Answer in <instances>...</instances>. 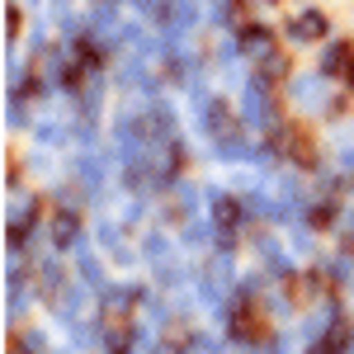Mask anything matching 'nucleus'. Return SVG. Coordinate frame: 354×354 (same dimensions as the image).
Listing matches in <instances>:
<instances>
[{
    "instance_id": "1",
    "label": "nucleus",
    "mask_w": 354,
    "mask_h": 354,
    "mask_svg": "<svg viewBox=\"0 0 354 354\" xmlns=\"http://www.w3.org/2000/svg\"><path fill=\"white\" fill-rule=\"evenodd\" d=\"M128 312H133V293H104V326H128Z\"/></svg>"
},
{
    "instance_id": "2",
    "label": "nucleus",
    "mask_w": 354,
    "mask_h": 354,
    "mask_svg": "<svg viewBox=\"0 0 354 354\" xmlns=\"http://www.w3.org/2000/svg\"><path fill=\"white\" fill-rule=\"evenodd\" d=\"M350 350V326L345 322H330V330L312 345V354H345Z\"/></svg>"
},
{
    "instance_id": "3",
    "label": "nucleus",
    "mask_w": 354,
    "mask_h": 354,
    "mask_svg": "<svg viewBox=\"0 0 354 354\" xmlns=\"http://www.w3.org/2000/svg\"><path fill=\"white\" fill-rule=\"evenodd\" d=\"M76 232H81V218H76V213H57L53 218V241L62 245V250L76 241Z\"/></svg>"
},
{
    "instance_id": "4",
    "label": "nucleus",
    "mask_w": 354,
    "mask_h": 354,
    "mask_svg": "<svg viewBox=\"0 0 354 354\" xmlns=\"http://www.w3.org/2000/svg\"><path fill=\"white\" fill-rule=\"evenodd\" d=\"M326 71L330 76H350L354 71V48L350 43H335V48L326 53Z\"/></svg>"
},
{
    "instance_id": "5",
    "label": "nucleus",
    "mask_w": 354,
    "mask_h": 354,
    "mask_svg": "<svg viewBox=\"0 0 354 354\" xmlns=\"http://www.w3.org/2000/svg\"><path fill=\"white\" fill-rule=\"evenodd\" d=\"M293 33H298V38H322V33H326V15H317V10L298 15V19H293Z\"/></svg>"
},
{
    "instance_id": "6",
    "label": "nucleus",
    "mask_w": 354,
    "mask_h": 354,
    "mask_svg": "<svg viewBox=\"0 0 354 354\" xmlns=\"http://www.w3.org/2000/svg\"><path fill=\"white\" fill-rule=\"evenodd\" d=\"M104 350H109V354H133V330H128V326H109Z\"/></svg>"
},
{
    "instance_id": "7",
    "label": "nucleus",
    "mask_w": 354,
    "mask_h": 354,
    "mask_svg": "<svg viewBox=\"0 0 354 354\" xmlns=\"http://www.w3.org/2000/svg\"><path fill=\"white\" fill-rule=\"evenodd\" d=\"M236 222H241V203H236V198H218V227L232 236V227H236Z\"/></svg>"
},
{
    "instance_id": "8",
    "label": "nucleus",
    "mask_w": 354,
    "mask_h": 354,
    "mask_svg": "<svg viewBox=\"0 0 354 354\" xmlns=\"http://www.w3.org/2000/svg\"><path fill=\"white\" fill-rule=\"evenodd\" d=\"M236 38H241L245 48H260V43H270V28L265 24H236Z\"/></svg>"
},
{
    "instance_id": "9",
    "label": "nucleus",
    "mask_w": 354,
    "mask_h": 354,
    "mask_svg": "<svg viewBox=\"0 0 354 354\" xmlns=\"http://www.w3.org/2000/svg\"><path fill=\"white\" fill-rule=\"evenodd\" d=\"M260 76H265V81H283V76H288V57L270 53V57H265V66H260Z\"/></svg>"
},
{
    "instance_id": "10",
    "label": "nucleus",
    "mask_w": 354,
    "mask_h": 354,
    "mask_svg": "<svg viewBox=\"0 0 354 354\" xmlns=\"http://www.w3.org/2000/svg\"><path fill=\"white\" fill-rule=\"evenodd\" d=\"M307 218H312V227H330V222H335V208H330V203H317Z\"/></svg>"
},
{
    "instance_id": "11",
    "label": "nucleus",
    "mask_w": 354,
    "mask_h": 354,
    "mask_svg": "<svg viewBox=\"0 0 354 354\" xmlns=\"http://www.w3.org/2000/svg\"><path fill=\"white\" fill-rule=\"evenodd\" d=\"M10 354H38V350H28L24 340H19V345H15V350H10Z\"/></svg>"
},
{
    "instance_id": "12",
    "label": "nucleus",
    "mask_w": 354,
    "mask_h": 354,
    "mask_svg": "<svg viewBox=\"0 0 354 354\" xmlns=\"http://www.w3.org/2000/svg\"><path fill=\"white\" fill-rule=\"evenodd\" d=\"M350 85H354V71H350Z\"/></svg>"
}]
</instances>
